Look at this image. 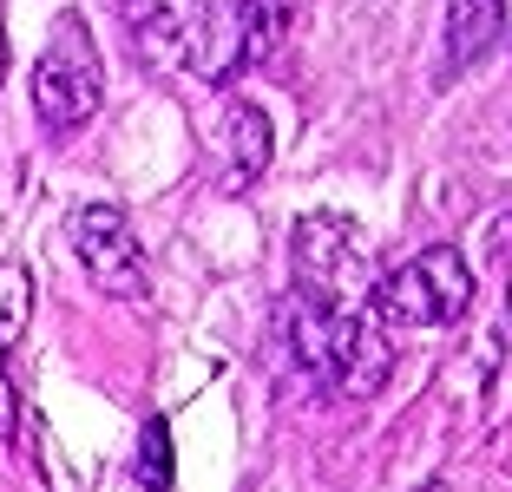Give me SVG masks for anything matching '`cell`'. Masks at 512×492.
I'll return each mask as SVG.
<instances>
[{
    "label": "cell",
    "mask_w": 512,
    "mask_h": 492,
    "mask_svg": "<svg viewBox=\"0 0 512 492\" xmlns=\"http://www.w3.org/2000/svg\"><path fill=\"white\" fill-rule=\"evenodd\" d=\"M211 0H119L125 40L145 66H184Z\"/></svg>",
    "instance_id": "52a82bcc"
},
{
    "label": "cell",
    "mask_w": 512,
    "mask_h": 492,
    "mask_svg": "<svg viewBox=\"0 0 512 492\" xmlns=\"http://www.w3.org/2000/svg\"><path fill=\"white\" fill-rule=\"evenodd\" d=\"M7 66H14V53H7V20H0V86H7Z\"/></svg>",
    "instance_id": "7c38bea8"
},
{
    "label": "cell",
    "mask_w": 512,
    "mask_h": 492,
    "mask_svg": "<svg viewBox=\"0 0 512 492\" xmlns=\"http://www.w3.org/2000/svg\"><path fill=\"white\" fill-rule=\"evenodd\" d=\"M99 105H106V60H99L86 14L66 7L33 60V125L46 138H73L99 119Z\"/></svg>",
    "instance_id": "7a4b0ae2"
},
{
    "label": "cell",
    "mask_w": 512,
    "mask_h": 492,
    "mask_svg": "<svg viewBox=\"0 0 512 492\" xmlns=\"http://www.w3.org/2000/svg\"><path fill=\"white\" fill-rule=\"evenodd\" d=\"M171 479H178V466H171V427L165 420H145V433H138V486L171 492Z\"/></svg>",
    "instance_id": "8fae6325"
},
{
    "label": "cell",
    "mask_w": 512,
    "mask_h": 492,
    "mask_svg": "<svg viewBox=\"0 0 512 492\" xmlns=\"http://www.w3.org/2000/svg\"><path fill=\"white\" fill-rule=\"evenodd\" d=\"M33 322V269L0 263V433H14V355Z\"/></svg>",
    "instance_id": "30bf717a"
},
{
    "label": "cell",
    "mask_w": 512,
    "mask_h": 492,
    "mask_svg": "<svg viewBox=\"0 0 512 492\" xmlns=\"http://www.w3.org/2000/svg\"><path fill=\"white\" fill-rule=\"evenodd\" d=\"M467 302H473V269L460 256V243H427L421 256L381 269L362 309L381 328H447L467 315Z\"/></svg>",
    "instance_id": "3957f363"
},
{
    "label": "cell",
    "mask_w": 512,
    "mask_h": 492,
    "mask_svg": "<svg viewBox=\"0 0 512 492\" xmlns=\"http://www.w3.org/2000/svg\"><path fill=\"white\" fill-rule=\"evenodd\" d=\"M66 237H73V256H79V269H86V283L99 296H112V302H145L151 296L145 243H138V224L119 204H79Z\"/></svg>",
    "instance_id": "8992f818"
},
{
    "label": "cell",
    "mask_w": 512,
    "mask_h": 492,
    "mask_svg": "<svg viewBox=\"0 0 512 492\" xmlns=\"http://www.w3.org/2000/svg\"><path fill=\"white\" fill-rule=\"evenodd\" d=\"M289 33H296V0H211L184 66L211 86H230L237 73L270 66L289 46Z\"/></svg>",
    "instance_id": "277c9868"
},
{
    "label": "cell",
    "mask_w": 512,
    "mask_h": 492,
    "mask_svg": "<svg viewBox=\"0 0 512 492\" xmlns=\"http://www.w3.org/2000/svg\"><path fill=\"white\" fill-rule=\"evenodd\" d=\"M270 151H276V138H270V112L256 99H230L224 105V191H250L263 171H270Z\"/></svg>",
    "instance_id": "9c48e42d"
},
{
    "label": "cell",
    "mask_w": 512,
    "mask_h": 492,
    "mask_svg": "<svg viewBox=\"0 0 512 492\" xmlns=\"http://www.w3.org/2000/svg\"><path fill=\"white\" fill-rule=\"evenodd\" d=\"M506 302H512V296H506Z\"/></svg>",
    "instance_id": "4fadbf2b"
},
{
    "label": "cell",
    "mask_w": 512,
    "mask_h": 492,
    "mask_svg": "<svg viewBox=\"0 0 512 492\" xmlns=\"http://www.w3.org/2000/svg\"><path fill=\"white\" fill-rule=\"evenodd\" d=\"M506 33V0H447V33H440V79H460L493 53Z\"/></svg>",
    "instance_id": "ba28073f"
},
{
    "label": "cell",
    "mask_w": 512,
    "mask_h": 492,
    "mask_svg": "<svg viewBox=\"0 0 512 492\" xmlns=\"http://www.w3.org/2000/svg\"><path fill=\"white\" fill-rule=\"evenodd\" d=\"M283 335L296 368L316 381V388L342 394V401H368V394L388 388L394 374V342L388 328L362 309V302H329V296H296L283 302Z\"/></svg>",
    "instance_id": "6da1fadb"
},
{
    "label": "cell",
    "mask_w": 512,
    "mask_h": 492,
    "mask_svg": "<svg viewBox=\"0 0 512 492\" xmlns=\"http://www.w3.org/2000/svg\"><path fill=\"white\" fill-rule=\"evenodd\" d=\"M289 263H296V289L329 302H362L368 296V269H375V250H368L362 224L342 217V210H316L289 230Z\"/></svg>",
    "instance_id": "5b68a950"
}]
</instances>
